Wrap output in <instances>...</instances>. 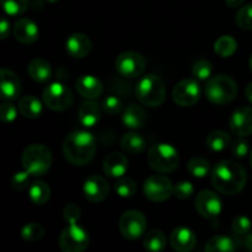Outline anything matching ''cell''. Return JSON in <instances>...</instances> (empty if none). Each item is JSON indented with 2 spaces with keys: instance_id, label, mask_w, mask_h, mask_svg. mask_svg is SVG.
Segmentation results:
<instances>
[{
  "instance_id": "1",
  "label": "cell",
  "mask_w": 252,
  "mask_h": 252,
  "mask_svg": "<svg viewBox=\"0 0 252 252\" xmlns=\"http://www.w3.org/2000/svg\"><path fill=\"white\" fill-rule=\"evenodd\" d=\"M211 180L217 191L226 196H235L246 186L248 174L238 162L233 160H223L212 170Z\"/></svg>"
},
{
  "instance_id": "2",
  "label": "cell",
  "mask_w": 252,
  "mask_h": 252,
  "mask_svg": "<svg viewBox=\"0 0 252 252\" xmlns=\"http://www.w3.org/2000/svg\"><path fill=\"white\" fill-rule=\"evenodd\" d=\"M95 137L86 130H75L65 138L63 144V154L66 161L75 166H84L95 157Z\"/></svg>"
},
{
  "instance_id": "3",
  "label": "cell",
  "mask_w": 252,
  "mask_h": 252,
  "mask_svg": "<svg viewBox=\"0 0 252 252\" xmlns=\"http://www.w3.org/2000/svg\"><path fill=\"white\" fill-rule=\"evenodd\" d=\"M53 158L52 153L46 145L31 144L24 150L21 157V164L32 176H42L52 166Z\"/></svg>"
},
{
  "instance_id": "4",
  "label": "cell",
  "mask_w": 252,
  "mask_h": 252,
  "mask_svg": "<svg viewBox=\"0 0 252 252\" xmlns=\"http://www.w3.org/2000/svg\"><path fill=\"white\" fill-rule=\"evenodd\" d=\"M206 96L212 103L226 105L235 100L238 95V85L235 80L228 75H216L208 79L206 84Z\"/></svg>"
},
{
  "instance_id": "5",
  "label": "cell",
  "mask_w": 252,
  "mask_h": 252,
  "mask_svg": "<svg viewBox=\"0 0 252 252\" xmlns=\"http://www.w3.org/2000/svg\"><path fill=\"white\" fill-rule=\"evenodd\" d=\"M148 162L155 171L160 174H169L179 166V152L171 144L158 143L148 150Z\"/></svg>"
},
{
  "instance_id": "6",
  "label": "cell",
  "mask_w": 252,
  "mask_h": 252,
  "mask_svg": "<svg viewBox=\"0 0 252 252\" xmlns=\"http://www.w3.org/2000/svg\"><path fill=\"white\" fill-rule=\"evenodd\" d=\"M137 98L148 107H158L165 101L166 89L161 79L153 74L143 76L135 86Z\"/></svg>"
},
{
  "instance_id": "7",
  "label": "cell",
  "mask_w": 252,
  "mask_h": 252,
  "mask_svg": "<svg viewBox=\"0 0 252 252\" xmlns=\"http://www.w3.org/2000/svg\"><path fill=\"white\" fill-rule=\"evenodd\" d=\"M43 102L49 110L57 111V112H63L71 107L74 102V96L70 89L66 88L64 84L59 81L49 84L46 86L42 94Z\"/></svg>"
},
{
  "instance_id": "8",
  "label": "cell",
  "mask_w": 252,
  "mask_h": 252,
  "mask_svg": "<svg viewBox=\"0 0 252 252\" xmlns=\"http://www.w3.org/2000/svg\"><path fill=\"white\" fill-rule=\"evenodd\" d=\"M89 246V234L78 223H70L59 236V248L63 252H84Z\"/></svg>"
},
{
  "instance_id": "9",
  "label": "cell",
  "mask_w": 252,
  "mask_h": 252,
  "mask_svg": "<svg viewBox=\"0 0 252 252\" xmlns=\"http://www.w3.org/2000/svg\"><path fill=\"white\" fill-rule=\"evenodd\" d=\"M147 217L135 209L125 212L120 219V231L123 238L128 240H137L142 238L147 230Z\"/></svg>"
},
{
  "instance_id": "10",
  "label": "cell",
  "mask_w": 252,
  "mask_h": 252,
  "mask_svg": "<svg viewBox=\"0 0 252 252\" xmlns=\"http://www.w3.org/2000/svg\"><path fill=\"white\" fill-rule=\"evenodd\" d=\"M145 197L152 202H165L174 194V185L164 175H152L143 186Z\"/></svg>"
},
{
  "instance_id": "11",
  "label": "cell",
  "mask_w": 252,
  "mask_h": 252,
  "mask_svg": "<svg viewBox=\"0 0 252 252\" xmlns=\"http://www.w3.org/2000/svg\"><path fill=\"white\" fill-rule=\"evenodd\" d=\"M201 86L196 79H184L175 85L172 90V100L181 107H191L201 98Z\"/></svg>"
},
{
  "instance_id": "12",
  "label": "cell",
  "mask_w": 252,
  "mask_h": 252,
  "mask_svg": "<svg viewBox=\"0 0 252 252\" xmlns=\"http://www.w3.org/2000/svg\"><path fill=\"white\" fill-rule=\"evenodd\" d=\"M116 70L125 78H138L142 75L147 66L144 57L137 52H123L116 58Z\"/></svg>"
},
{
  "instance_id": "13",
  "label": "cell",
  "mask_w": 252,
  "mask_h": 252,
  "mask_svg": "<svg viewBox=\"0 0 252 252\" xmlns=\"http://www.w3.org/2000/svg\"><path fill=\"white\" fill-rule=\"evenodd\" d=\"M197 212L206 219H216L220 216L223 203L218 194L211 189H203L199 192L194 202Z\"/></svg>"
},
{
  "instance_id": "14",
  "label": "cell",
  "mask_w": 252,
  "mask_h": 252,
  "mask_svg": "<svg viewBox=\"0 0 252 252\" xmlns=\"http://www.w3.org/2000/svg\"><path fill=\"white\" fill-rule=\"evenodd\" d=\"M84 196L93 203H100L107 198L110 193V185L98 175H91L84 182Z\"/></svg>"
},
{
  "instance_id": "15",
  "label": "cell",
  "mask_w": 252,
  "mask_h": 252,
  "mask_svg": "<svg viewBox=\"0 0 252 252\" xmlns=\"http://www.w3.org/2000/svg\"><path fill=\"white\" fill-rule=\"evenodd\" d=\"M229 127L238 137H248L252 134V107L241 106L236 108L231 113Z\"/></svg>"
},
{
  "instance_id": "16",
  "label": "cell",
  "mask_w": 252,
  "mask_h": 252,
  "mask_svg": "<svg viewBox=\"0 0 252 252\" xmlns=\"http://www.w3.org/2000/svg\"><path fill=\"white\" fill-rule=\"evenodd\" d=\"M21 93V81L10 69H0V98L5 101L16 100Z\"/></svg>"
},
{
  "instance_id": "17",
  "label": "cell",
  "mask_w": 252,
  "mask_h": 252,
  "mask_svg": "<svg viewBox=\"0 0 252 252\" xmlns=\"http://www.w3.org/2000/svg\"><path fill=\"white\" fill-rule=\"evenodd\" d=\"M14 37L22 44H32L38 39L39 30L36 22L27 17L16 20L12 27Z\"/></svg>"
},
{
  "instance_id": "18",
  "label": "cell",
  "mask_w": 252,
  "mask_h": 252,
  "mask_svg": "<svg viewBox=\"0 0 252 252\" xmlns=\"http://www.w3.org/2000/svg\"><path fill=\"white\" fill-rule=\"evenodd\" d=\"M197 243L196 234L186 226H179L170 235V244L177 252H189L194 249Z\"/></svg>"
},
{
  "instance_id": "19",
  "label": "cell",
  "mask_w": 252,
  "mask_h": 252,
  "mask_svg": "<svg viewBox=\"0 0 252 252\" xmlns=\"http://www.w3.org/2000/svg\"><path fill=\"white\" fill-rule=\"evenodd\" d=\"M75 88L80 96L88 100H96L103 93V85L100 79L94 75H81L76 79Z\"/></svg>"
},
{
  "instance_id": "20",
  "label": "cell",
  "mask_w": 252,
  "mask_h": 252,
  "mask_svg": "<svg viewBox=\"0 0 252 252\" xmlns=\"http://www.w3.org/2000/svg\"><path fill=\"white\" fill-rule=\"evenodd\" d=\"M102 169L108 177H112V179L123 177L128 170L127 157L122 153H111L103 160Z\"/></svg>"
},
{
  "instance_id": "21",
  "label": "cell",
  "mask_w": 252,
  "mask_h": 252,
  "mask_svg": "<svg viewBox=\"0 0 252 252\" xmlns=\"http://www.w3.org/2000/svg\"><path fill=\"white\" fill-rule=\"evenodd\" d=\"M91 47L93 44L90 38L84 33H73L65 42V48L69 56L78 59L85 58L91 52Z\"/></svg>"
},
{
  "instance_id": "22",
  "label": "cell",
  "mask_w": 252,
  "mask_h": 252,
  "mask_svg": "<svg viewBox=\"0 0 252 252\" xmlns=\"http://www.w3.org/2000/svg\"><path fill=\"white\" fill-rule=\"evenodd\" d=\"M102 116V107L95 100H88L79 108L78 118L81 126L91 128L98 123Z\"/></svg>"
},
{
  "instance_id": "23",
  "label": "cell",
  "mask_w": 252,
  "mask_h": 252,
  "mask_svg": "<svg viewBox=\"0 0 252 252\" xmlns=\"http://www.w3.org/2000/svg\"><path fill=\"white\" fill-rule=\"evenodd\" d=\"M123 125L129 129H140L148 123V115L142 106L130 103L122 116Z\"/></svg>"
},
{
  "instance_id": "24",
  "label": "cell",
  "mask_w": 252,
  "mask_h": 252,
  "mask_svg": "<svg viewBox=\"0 0 252 252\" xmlns=\"http://www.w3.org/2000/svg\"><path fill=\"white\" fill-rule=\"evenodd\" d=\"M27 73L32 80L37 83H46L52 78V66L46 59L34 58L29 63Z\"/></svg>"
},
{
  "instance_id": "25",
  "label": "cell",
  "mask_w": 252,
  "mask_h": 252,
  "mask_svg": "<svg viewBox=\"0 0 252 252\" xmlns=\"http://www.w3.org/2000/svg\"><path fill=\"white\" fill-rule=\"evenodd\" d=\"M121 147L129 154H139L147 148V140L139 133L129 132L121 138Z\"/></svg>"
},
{
  "instance_id": "26",
  "label": "cell",
  "mask_w": 252,
  "mask_h": 252,
  "mask_svg": "<svg viewBox=\"0 0 252 252\" xmlns=\"http://www.w3.org/2000/svg\"><path fill=\"white\" fill-rule=\"evenodd\" d=\"M42 102L37 97L32 95L24 96L20 98L19 101V111L24 117L33 120V118H38L42 113Z\"/></svg>"
},
{
  "instance_id": "27",
  "label": "cell",
  "mask_w": 252,
  "mask_h": 252,
  "mask_svg": "<svg viewBox=\"0 0 252 252\" xmlns=\"http://www.w3.org/2000/svg\"><path fill=\"white\" fill-rule=\"evenodd\" d=\"M143 246L149 252H161L166 248V236L160 230L148 231L143 239Z\"/></svg>"
},
{
  "instance_id": "28",
  "label": "cell",
  "mask_w": 252,
  "mask_h": 252,
  "mask_svg": "<svg viewBox=\"0 0 252 252\" xmlns=\"http://www.w3.org/2000/svg\"><path fill=\"white\" fill-rule=\"evenodd\" d=\"M230 144V135L225 130H213L208 134L206 139V145L209 150L220 153Z\"/></svg>"
},
{
  "instance_id": "29",
  "label": "cell",
  "mask_w": 252,
  "mask_h": 252,
  "mask_svg": "<svg viewBox=\"0 0 252 252\" xmlns=\"http://www.w3.org/2000/svg\"><path fill=\"white\" fill-rule=\"evenodd\" d=\"M204 252H235V244L229 236L217 235L207 241Z\"/></svg>"
},
{
  "instance_id": "30",
  "label": "cell",
  "mask_w": 252,
  "mask_h": 252,
  "mask_svg": "<svg viewBox=\"0 0 252 252\" xmlns=\"http://www.w3.org/2000/svg\"><path fill=\"white\" fill-rule=\"evenodd\" d=\"M29 196L34 204H46L51 198V189L43 181H36L30 186Z\"/></svg>"
},
{
  "instance_id": "31",
  "label": "cell",
  "mask_w": 252,
  "mask_h": 252,
  "mask_svg": "<svg viewBox=\"0 0 252 252\" xmlns=\"http://www.w3.org/2000/svg\"><path fill=\"white\" fill-rule=\"evenodd\" d=\"M238 49V42L231 36H221L214 43V52L219 57L228 58L231 57Z\"/></svg>"
},
{
  "instance_id": "32",
  "label": "cell",
  "mask_w": 252,
  "mask_h": 252,
  "mask_svg": "<svg viewBox=\"0 0 252 252\" xmlns=\"http://www.w3.org/2000/svg\"><path fill=\"white\" fill-rule=\"evenodd\" d=\"M187 170L193 177L203 179V177L208 176L209 172H211V162L204 158L194 157L187 164Z\"/></svg>"
},
{
  "instance_id": "33",
  "label": "cell",
  "mask_w": 252,
  "mask_h": 252,
  "mask_svg": "<svg viewBox=\"0 0 252 252\" xmlns=\"http://www.w3.org/2000/svg\"><path fill=\"white\" fill-rule=\"evenodd\" d=\"M30 0H0V6L10 16H19L29 9Z\"/></svg>"
},
{
  "instance_id": "34",
  "label": "cell",
  "mask_w": 252,
  "mask_h": 252,
  "mask_svg": "<svg viewBox=\"0 0 252 252\" xmlns=\"http://www.w3.org/2000/svg\"><path fill=\"white\" fill-rule=\"evenodd\" d=\"M115 191L117 192L118 196L123 198H129L134 196L137 192V184L134 180L129 177H120L115 184Z\"/></svg>"
},
{
  "instance_id": "35",
  "label": "cell",
  "mask_w": 252,
  "mask_h": 252,
  "mask_svg": "<svg viewBox=\"0 0 252 252\" xmlns=\"http://www.w3.org/2000/svg\"><path fill=\"white\" fill-rule=\"evenodd\" d=\"M213 74V65L207 59H199L193 64L192 75L196 80H208Z\"/></svg>"
},
{
  "instance_id": "36",
  "label": "cell",
  "mask_w": 252,
  "mask_h": 252,
  "mask_svg": "<svg viewBox=\"0 0 252 252\" xmlns=\"http://www.w3.org/2000/svg\"><path fill=\"white\" fill-rule=\"evenodd\" d=\"M44 228L38 223H29L21 229V238L25 241L33 243L43 238Z\"/></svg>"
},
{
  "instance_id": "37",
  "label": "cell",
  "mask_w": 252,
  "mask_h": 252,
  "mask_svg": "<svg viewBox=\"0 0 252 252\" xmlns=\"http://www.w3.org/2000/svg\"><path fill=\"white\" fill-rule=\"evenodd\" d=\"M235 21L244 31H252V4L240 7L235 16Z\"/></svg>"
},
{
  "instance_id": "38",
  "label": "cell",
  "mask_w": 252,
  "mask_h": 252,
  "mask_svg": "<svg viewBox=\"0 0 252 252\" xmlns=\"http://www.w3.org/2000/svg\"><path fill=\"white\" fill-rule=\"evenodd\" d=\"M251 228V220L245 216H238L236 218H234L233 223H231V230L238 236H246L248 234H250Z\"/></svg>"
},
{
  "instance_id": "39",
  "label": "cell",
  "mask_w": 252,
  "mask_h": 252,
  "mask_svg": "<svg viewBox=\"0 0 252 252\" xmlns=\"http://www.w3.org/2000/svg\"><path fill=\"white\" fill-rule=\"evenodd\" d=\"M102 108L106 113H108V115H111V116H115V115H118V113L122 112L123 103L120 98L116 97V96H113V95H111V96H107V97L103 100Z\"/></svg>"
},
{
  "instance_id": "40",
  "label": "cell",
  "mask_w": 252,
  "mask_h": 252,
  "mask_svg": "<svg viewBox=\"0 0 252 252\" xmlns=\"http://www.w3.org/2000/svg\"><path fill=\"white\" fill-rule=\"evenodd\" d=\"M17 110L10 101H5L0 105V121L2 123H11L16 120Z\"/></svg>"
},
{
  "instance_id": "41",
  "label": "cell",
  "mask_w": 252,
  "mask_h": 252,
  "mask_svg": "<svg viewBox=\"0 0 252 252\" xmlns=\"http://www.w3.org/2000/svg\"><path fill=\"white\" fill-rule=\"evenodd\" d=\"M30 176L26 170L16 172L11 179V187L15 191H24L30 186Z\"/></svg>"
},
{
  "instance_id": "42",
  "label": "cell",
  "mask_w": 252,
  "mask_h": 252,
  "mask_svg": "<svg viewBox=\"0 0 252 252\" xmlns=\"http://www.w3.org/2000/svg\"><path fill=\"white\" fill-rule=\"evenodd\" d=\"M194 192V187L191 182L181 181L174 186V194L179 199H189L191 198Z\"/></svg>"
},
{
  "instance_id": "43",
  "label": "cell",
  "mask_w": 252,
  "mask_h": 252,
  "mask_svg": "<svg viewBox=\"0 0 252 252\" xmlns=\"http://www.w3.org/2000/svg\"><path fill=\"white\" fill-rule=\"evenodd\" d=\"M231 154L235 158H245L249 154V143L244 137H239L231 144Z\"/></svg>"
},
{
  "instance_id": "44",
  "label": "cell",
  "mask_w": 252,
  "mask_h": 252,
  "mask_svg": "<svg viewBox=\"0 0 252 252\" xmlns=\"http://www.w3.org/2000/svg\"><path fill=\"white\" fill-rule=\"evenodd\" d=\"M64 220L68 224L70 223H78L80 219V208L75 204H68L63 211Z\"/></svg>"
},
{
  "instance_id": "45",
  "label": "cell",
  "mask_w": 252,
  "mask_h": 252,
  "mask_svg": "<svg viewBox=\"0 0 252 252\" xmlns=\"http://www.w3.org/2000/svg\"><path fill=\"white\" fill-rule=\"evenodd\" d=\"M11 31V24L5 17H0V41L5 39Z\"/></svg>"
},
{
  "instance_id": "46",
  "label": "cell",
  "mask_w": 252,
  "mask_h": 252,
  "mask_svg": "<svg viewBox=\"0 0 252 252\" xmlns=\"http://www.w3.org/2000/svg\"><path fill=\"white\" fill-rule=\"evenodd\" d=\"M244 2V0H225V4L229 7H239Z\"/></svg>"
},
{
  "instance_id": "47",
  "label": "cell",
  "mask_w": 252,
  "mask_h": 252,
  "mask_svg": "<svg viewBox=\"0 0 252 252\" xmlns=\"http://www.w3.org/2000/svg\"><path fill=\"white\" fill-rule=\"evenodd\" d=\"M245 246L249 251L252 252V233L248 234L245 239Z\"/></svg>"
},
{
  "instance_id": "48",
  "label": "cell",
  "mask_w": 252,
  "mask_h": 252,
  "mask_svg": "<svg viewBox=\"0 0 252 252\" xmlns=\"http://www.w3.org/2000/svg\"><path fill=\"white\" fill-rule=\"evenodd\" d=\"M245 95H246V98H248V100L252 103V83L249 84L248 88H246Z\"/></svg>"
},
{
  "instance_id": "49",
  "label": "cell",
  "mask_w": 252,
  "mask_h": 252,
  "mask_svg": "<svg viewBox=\"0 0 252 252\" xmlns=\"http://www.w3.org/2000/svg\"><path fill=\"white\" fill-rule=\"evenodd\" d=\"M249 65H250V69H251V71H252V54H251V57H250V61H249Z\"/></svg>"
},
{
  "instance_id": "50",
  "label": "cell",
  "mask_w": 252,
  "mask_h": 252,
  "mask_svg": "<svg viewBox=\"0 0 252 252\" xmlns=\"http://www.w3.org/2000/svg\"><path fill=\"white\" fill-rule=\"evenodd\" d=\"M250 165H251V167H252V150H251V153H250Z\"/></svg>"
},
{
  "instance_id": "51",
  "label": "cell",
  "mask_w": 252,
  "mask_h": 252,
  "mask_svg": "<svg viewBox=\"0 0 252 252\" xmlns=\"http://www.w3.org/2000/svg\"><path fill=\"white\" fill-rule=\"evenodd\" d=\"M49 2H57V1H59V0H48Z\"/></svg>"
}]
</instances>
